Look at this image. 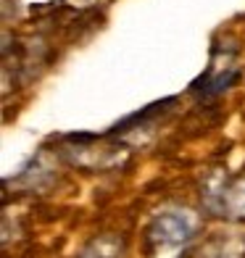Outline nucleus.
<instances>
[{
  "mask_svg": "<svg viewBox=\"0 0 245 258\" xmlns=\"http://www.w3.org/2000/svg\"><path fill=\"white\" fill-rule=\"evenodd\" d=\"M193 219L188 211H166V214L156 216L153 227H150V240L158 245H179L193 237Z\"/></svg>",
  "mask_w": 245,
  "mask_h": 258,
  "instance_id": "2",
  "label": "nucleus"
},
{
  "mask_svg": "<svg viewBox=\"0 0 245 258\" xmlns=\"http://www.w3.org/2000/svg\"><path fill=\"white\" fill-rule=\"evenodd\" d=\"M237 79H240V66L235 63V50L232 48L224 50L221 45H216L211 50V63L190 85V92H201L203 98H216L221 92H227Z\"/></svg>",
  "mask_w": 245,
  "mask_h": 258,
  "instance_id": "1",
  "label": "nucleus"
}]
</instances>
